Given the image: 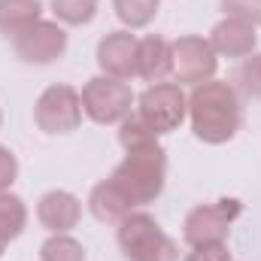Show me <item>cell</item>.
I'll use <instances>...</instances> for the list:
<instances>
[{"label": "cell", "instance_id": "1", "mask_svg": "<svg viewBox=\"0 0 261 261\" xmlns=\"http://www.w3.org/2000/svg\"><path fill=\"white\" fill-rule=\"evenodd\" d=\"M189 119L192 134L206 146H222L237 137L243 125V103L231 82L206 79L189 94Z\"/></svg>", "mask_w": 261, "mask_h": 261}, {"label": "cell", "instance_id": "2", "mask_svg": "<svg viewBox=\"0 0 261 261\" xmlns=\"http://www.w3.org/2000/svg\"><path fill=\"white\" fill-rule=\"evenodd\" d=\"M110 179L130 200L134 210L158 200L161 192H164V182H167V152H164V146L158 143V146H149V149L125 152V158L116 164Z\"/></svg>", "mask_w": 261, "mask_h": 261}, {"label": "cell", "instance_id": "3", "mask_svg": "<svg viewBox=\"0 0 261 261\" xmlns=\"http://www.w3.org/2000/svg\"><path fill=\"white\" fill-rule=\"evenodd\" d=\"M116 240L128 261H179L176 240L158 225L155 216L143 210H134L119 222Z\"/></svg>", "mask_w": 261, "mask_h": 261}, {"label": "cell", "instance_id": "4", "mask_svg": "<svg viewBox=\"0 0 261 261\" xmlns=\"http://www.w3.org/2000/svg\"><path fill=\"white\" fill-rule=\"evenodd\" d=\"M240 213H243V203L237 197H219L213 203H197L182 219V240L189 246L225 243Z\"/></svg>", "mask_w": 261, "mask_h": 261}, {"label": "cell", "instance_id": "5", "mask_svg": "<svg viewBox=\"0 0 261 261\" xmlns=\"http://www.w3.org/2000/svg\"><path fill=\"white\" fill-rule=\"evenodd\" d=\"M137 103L134 91L128 82L113 79V76H94L85 82L82 88V113L97 122V125H116L122 119H128L130 107Z\"/></svg>", "mask_w": 261, "mask_h": 261}, {"label": "cell", "instance_id": "6", "mask_svg": "<svg viewBox=\"0 0 261 261\" xmlns=\"http://www.w3.org/2000/svg\"><path fill=\"white\" fill-rule=\"evenodd\" d=\"M137 113L161 134L176 130L189 116V97L176 82H155L137 97Z\"/></svg>", "mask_w": 261, "mask_h": 261}, {"label": "cell", "instance_id": "7", "mask_svg": "<svg viewBox=\"0 0 261 261\" xmlns=\"http://www.w3.org/2000/svg\"><path fill=\"white\" fill-rule=\"evenodd\" d=\"M34 122L43 134H70L82 125V94L70 85H49L34 103Z\"/></svg>", "mask_w": 261, "mask_h": 261}, {"label": "cell", "instance_id": "8", "mask_svg": "<svg viewBox=\"0 0 261 261\" xmlns=\"http://www.w3.org/2000/svg\"><path fill=\"white\" fill-rule=\"evenodd\" d=\"M12 49H15V58L24 64H52L64 58L67 31L61 28V21L40 18L31 28H24L18 37H12Z\"/></svg>", "mask_w": 261, "mask_h": 261}, {"label": "cell", "instance_id": "9", "mask_svg": "<svg viewBox=\"0 0 261 261\" xmlns=\"http://www.w3.org/2000/svg\"><path fill=\"white\" fill-rule=\"evenodd\" d=\"M173 49V76L179 85H200L216 76L219 55L203 37H179L170 43Z\"/></svg>", "mask_w": 261, "mask_h": 261}, {"label": "cell", "instance_id": "10", "mask_svg": "<svg viewBox=\"0 0 261 261\" xmlns=\"http://www.w3.org/2000/svg\"><path fill=\"white\" fill-rule=\"evenodd\" d=\"M137 52H140V40L130 31H113L97 43V64L103 76L128 82L130 76H137Z\"/></svg>", "mask_w": 261, "mask_h": 261}, {"label": "cell", "instance_id": "11", "mask_svg": "<svg viewBox=\"0 0 261 261\" xmlns=\"http://www.w3.org/2000/svg\"><path fill=\"white\" fill-rule=\"evenodd\" d=\"M79 216H82L79 197L64 192V189H52L37 200V219L52 234H67L70 228H76Z\"/></svg>", "mask_w": 261, "mask_h": 261}, {"label": "cell", "instance_id": "12", "mask_svg": "<svg viewBox=\"0 0 261 261\" xmlns=\"http://www.w3.org/2000/svg\"><path fill=\"white\" fill-rule=\"evenodd\" d=\"M210 43H213L216 55H222V58H246V55L255 52L258 34H255L252 24H246L240 18H222L213 28Z\"/></svg>", "mask_w": 261, "mask_h": 261}, {"label": "cell", "instance_id": "13", "mask_svg": "<svg viewBox=\"0 0 261 261\" xmlns=\"http://www.w3.org/2000/svg\"><path fill=\"white\" fill-rule=\"evenodd\" d=\"M173 73V49L170 40L164 37H143L140 40V52H137V76H143L146 82H164Z\"/></svg>", "mask_w": 261, "mask_h": 261}, {"label": "cell", "instance_id": "14", "mask_svg": "<svg viewBox=\"0 0 261 261\" xmlns=\"http://www.w3.org/2000/svg\"><path fill=\"white\" fill-rule=\"evenodd\" d=\"M88 213L97 219V222H122L128 213H134V206H130V200L119 189H116V182L113 179H103V182H97L94 189H91V195H88Z\"/></svg>", "mask_w": 261, "mask_h": 261}, {"label": "cell", "instance_id": "15", "mask_svg": "<svg viewBox=\"0 0 261 261\" xmlns=\"http://www.w3.org/2000/svg\"><path fill=\"white\" fill-rule=\"evenodd\" d=\"M40 15H43L40 0H0V34L6 40H12L24 28L40 21Z\"/></svg>", "mask_w": 261, "mask_h": 261}, {"label": "cell", "instance_id": "16", "mask_svg": "<svg viewBox=\"0 0 261 261\" xmlns=\"http://www.w3.org/2000/svg\"><path fill=\"white\" fill-rule=\"evenodd\" d=\"M119 143H122L125 152L149 149V146H158V130L152 128L140 113H130L128 119L119 122Z\"/></svg>", "mask_w": 261, "mask_h": 261}, {"label": "cell", "instance_id": "17", "mask_svg": "<svg viewBox=\"0 0 261 261\" xmlns=\"http://www.w3.org/2000/svg\"><path fill=\"white\" fill-rule=\"evenodd\" d=\"M24 225H28L24 200L12 192H0V234L6 240H15V237H21Z\"/></svg>", "mask_w": 261, "mask_h": 261}, {"label": "cell", "instance_id": "18", "mask_svg": "<svg viewBox=\"0 0 261 261\" xmlns=\"http://www.w3.org/2000/svg\"><path fill=\"white\" fill-rule=\"evenodd\" d=\"M158 6H161V0H113V9H116L119 21L130 31H140V28L152 24L155 15H158Z\"/></svg>", "mask_w": 261, "mask_h": 261}, {"label": "cell", "instance_id": "19", "mask_svg": "<svg viewBox=\"0 0 261 261\" xmlns=\"http://www.w3.org/2000/svg\"><path fill=\"white\" fill-rule=\"evenodd\" d=\"M52 15L55 21L70 24V28L88 24L97 15V0H52Z\"/></svg>", "mask_w": 261, "mask_h": 261}, {"label": "cell", "instance_id": "20", "mask_svg": "<svg viewBox=\"0 0 261 261\" xmlns=\"http://www.w3.org/2000/svg\"><path fill=\"white\" fill-rule=\"evenodd\" d=\"M40 261H85V249L70 234H52L40 246Z\"/></svg>", "mask_w": 261, "mask_h": 261}, {"label": "cell", "instance_id": "21", "mask_svg": "<svg viewBox=\"0 0 261 261\" xmlns=\"http://www.w3.org/2000/svg\"><path fill=\"white\" fill-rule=\"evenodd\" d=\"M234 82L246 97L261 100V52H252L240 61L237 73H234Z\"/></svg>", "mask_w": 261, "mask_h": 261}, {"label": "cell", "instance_id": "22", "mask_svg": "<svg viewBox=\"0 0 261 261\" xmlns=\"http://www.w3.org/2000/svg\"><path fill=\"white\" fill-rule=\"evenodd\" d=\"M228 18H240L252 28L261 24V0H219Z\"/></svg>", "mask_w": 261, "mask_h": 261}, {"label": "cell", "instance_id": "23", "mask_svg": "<svg viewBox=\"0 0 261 261\" xmlns=\"http://www.w3.org/2000/svg\"><path fill=\"white\" fill-rule=\"evenodd\" d=\"M15 176H18V158L12 155V149L0 146V192H9Z\"/></svg>", "mask_w": 261, "mask_h": 261}, {"label": "cell", "instance_id": "24", "mask_svg": "<svg viewBox=\"0 0 261 261\" xmlns=\"http://www.w3.org/2000/svg\"><path fill=\"white\" fill-rule=\"evenodd\" d=\"M186 261H231V252L225 243H210V246H192Z\"/></svg>", "mask_w": 261, "mask_h": 261}, {"label": "cell", "instance_id": "25", "mask_svg": "<svg viewBox=\"0 0 261 261\" xmlns=\"http://www.w3.org/2000/svg\"><path fill=\"white\" fill-rule=\"evenodd\" d=\"M6 243H9V240H6V237L0 234V258H3V252H6Z\"/></svg>", "mask_w": 261, "mask_h": 261}, {"label": "cell", "instance_id": "26", "mask_svg": "<svg viewBox=\"0 0 261 261\" xmlns=\"http://www.w3.org/2000/svg\"><path fill=\"white\" fill-rule=\"evenodd\" d=\"M0 125H3V113H0Z\"/></svg>", "mask_w": 261, "mask_h": 261}]
</instances>
